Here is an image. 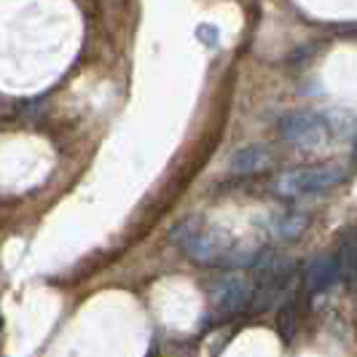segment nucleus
Instances as JSON below:
<instances>
[{"mask_svg":"<svg viewBox=\"0 0 357 357\" xmlns=\"http://www.w3.org/2000/svg\"><path fill=\"white\" fill-rule=\"evenodd\" d=\"M169 242L204 266H223L226 255L234 248L226 234L210 229L202 218H183L178 226H172Z\"/></svg>","mask_w":357,"mask_h":357,"instance_id":"nucleus-1","label":"nucleus"},{"mask_svg":"<svg viewBox=\"0 0 357 357\" xmlns=\"http://www.w3.org/2000/svg\"><path fill=\"white\" fill-rule=\"evenodd\" d=\"M344 180V167L341 164H320V167H301V169H290L285 175H280L274 183V191L280 197L296 199L304 194H317L331 185H336Z\"/></svg>","mask_w":357,"mask_h":357,"instance_id":"nucleus-2","label":"nucleus"},{"mask_svg":"<svg viewBox=\"0 0 357 357\" xmlns=\"http://www.w3.org/2000/svg\"><path fill=\"white\" fill-rule=\"evenodd\" d=\"M213 304L226 312V314H239V312H248L255 298V282H250L242 268L229 271L223 277H218L213 285Z\"/></svg>","mask_w":357,"mask_h":357,"instance_id":"nucleus-3","label":"nucleus"},{"mask_svg":"<svg viewBox=\"0 0 357 357\" xmlns=\"http://www.w3.org/2000/svg\"><path fill=\"white\" fill-rule=\"evenodd\" d=\"M280 135L287 143L312 148V145H320L325 140L328 126H325V119L312 113V110H293V113H285L280 119Z\"/></svg>","mask_w":357,"mask_h":357,"instance_id":"nucleus-4","label":"nucleus"},{"mask_svg":"<svg viewBox=\"0 0 357 357\" xmlns=\"http://www.w3.org/2000/svg\"><path fill=\"white\" fill-rule=\"evenodd\" d=\"M341 280V266L336 252H325L317 255L309 266H306V290L309 293H325Z\"/></svg>","mask_w":357,"mask_h":357,"instance_id":"nucleus-5","label":"nucleus"},{"mask_svg":"<svg viewBox=\"0 0 357 357\" xmlns=\"http://www.w3.org/2000/svg\"><path fill=\"white\" fill-rule=\"evenodd\" d=\"M268 164H271V153L266 145H248L234 153L231 172L234 175H255V172H264Z\"/></svg>","mask_w":357,"mask_h":357,"instance_id":"nucleus-6","label":"nucleus"},{"mask_svg":"<svg viewBox=\"0 0 357 357\" xmlns=\"http://www.w3.org/2000/svg\"><path fill=\"white\" fill-rule=\"evenodd\" d=\"M306 226H309V218H306V215H301V213L282 215V218H277V220L271 223V236L280 239V242H290V239L301 236Z\"/></svg>","mask_w":357,"mask_h":357,"instance_id":"nucleus-7","label":"nucleus"},{"mask_svg":"<svg viewBox=\"0 0 357 357\" xmlns=\"http://www.w3.org/2000/svg\"><path fill=\"white\" fill-rule=\"evenodd\" d=\"M298 328V314H296V298H287L285 304L280 306V317H277V333L290 344Z\"/></svg>","mask_w":357,"mask_h":357,"instance_id":"nucleus-8","label":"nucleus"},{"mask_svg":"<svg viewBox=\"0 0 357 357\" xmlns=\"http://www.w3.org/2000/svg\"><path fill=\"white\" fill-rule=\"evenodd\" d=\"M355 161H357V140H355Z\"/></svg>","mask_w":357,"mask_h":357,"instance_id":"nucleus-9","label":"nucleus"}]
</instances>
